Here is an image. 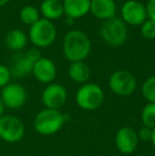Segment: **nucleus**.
<instances>
[{
  "label": "nucleus",
  "instance_id": "1",
  "mask_svg": "<svg viewBox=\"0 0 155 156\" xmlns=\"http://www.w3.org/2000/svg\"><path fill=\"white\" fill-rule=\"evenodd\" d=\"M91 51V41L88 35L81 30L66 33L63 41V54L70 63L84 62Z\"/></svg>",
  "mask_w": 155,
  "mask_h": 156
},
{
  "label": "nucleus",
  "instance_id": "2",
  "mask_svg": "<svg viewBox=\"0 0 155 156\" xmlns=\"http://www.w3.org/2000/svg\"><path fill=\"white\" fill-rule=\"evenodd\" d=\"M66 122V116L60 109L44 108L36 114L33 120L34 129L41 136L58 133Z\"/></svg>",
  "mask_w": 155,
  "mask_h": 156
},
{
  "label": "nucleus",
  "instance_id": "3",
  "mask_svg": "<svg viewBox=\"0 0 155 156\" xmlns=\"http://www.w3.org/2000/svg\"><path fill=\"white\" fill-rule=\"evenodd\" d=\"M104 91L96 83H85L81 85L76 94V103L83 111H95L104 102Z\"/></svg>",
  "mask_w": 155,
  "mask_h": 156
},
{
  "label": "nucleus",
  "instance_id": "4",
  "mask_svg": "<svg viewBox=\"0 0 155 156\" xmlns=\"http://www.w3.org/2000/svg\"><path fill=\"white\" fill-rule=\"evenodd\" d=\"M29 38L36 48H47L56 39V28L52 21L41 18L30 27Z\"/></svg>",
  "mask_w": 155,
  "mask_h": 156
},
{
  "label": "nucleus",
  "instance_id": "5",
  "mask_svg": "<svg viewBox=\"0 0 155 156\" xmlns=\"http://www.w3.org/2000/svg\"><path fill=\"white\" fill-rule=\"evenodd\" d=\"M101 38L112 47H119L128 39V28L121 18H111L105 20L100 28Z\"/></svg>",
  "mask_w": 155,
  "mask_h": 156
},
{
  "label": "nucleus",
  "instance_id": "6",
  "mask_svg": "<svg viewBox=\"0 0 155 156\" xmlns=\"http://www.w3.org/2000/svg\"><path fill=\"white\" fill-rule=\"evenodd\" d=\"M26 134L23 120L14 115H3L0 118V139L8 144H17Z\"/></svg>",
  "mask_w": 155,
  "mask_h": 156
},
{
  "label": "nucleus",
  "instance_id": "7",
  "mask_svg": "<svg viewBox=\"0 0 155 156\" xmlns=\"http://www.w3.org/2000/svg\"><path fill=\"white\" fill-rule=\"evenodd\" d=\"M108 87L117 96L129 97L136 90L137 81L128 70H117L110 76Z\"/></svg>",
  "mask_w": 155,
  "mask_h": 156
},
{
  "label": "nucleus",
  "instance_id": "8",
  "mask_svg": "<svg viewBox=\"0 0 155 156\" xmlns=\"http://www.w3.org/2000/svg\"><path fill=\"white\" fill-rule=\"evenodd\" d=\"M41 52L38 49H30L25 53H18L13 58L11 62V73L15 78H25L32 73L34 63L41 58Z\"/></svg>",
  "mask_w": 155,
  "mask_h": 156
},
{
  "label": "nucleus",
  "instance_id": "9",
  "mask_svg": "<svg viewBox=\"0 0 155 156\" xmlns=\"http://www.w3.org/2000/svg\"><path fill=\"white\" fill-rule=\"evenodd\" d=\"M0 99L8 108L19 109L27 102L28 94L23 85L18 83H10L2 88Z\"/></svg>",
  "mask_w": 155,
  "mask_h": 156
},
{
  "label": "nucleus",
  "instance_id": "10",
  "mask_svg": "<svg viewBox=\"0 0 155 156\" xmlns=\"http://www.w3.org/2000/svg\"><path fill=\"white\" fill-rule=\"evenodd\" d=\"M121 19L125 25L141 26L148 19L146 5L137 0H128L121 6Z\"/></svg>",
  "mask_w": 155,
  "mask_h": 156
},
{
  "label": "nucleus",
  "instance_id": "11",
  "mask_svg": "<svg viewBox=\"0 0 155 156\" xmlns=\"http://www.w3.org/2000/svg\"><path fill=\"white\" fill-rule=\"evenodd\" d=\"M68 98L67 89L58 83H51L41 93V102L45 108L60 109L65 105Z\"/></svg>",
  "mask_w": 155,
  "mask_h": 156
},
{
  "label": "nucleus",
  "instance_id": "12",
  "mask_svg": "<svg viewBox=\"0 0 155 156\" xmlns=\"http://www.w3.org/2000/svg\"><path fill=\"white\" fill-rule=\"evenodd\" d=\"M138 144L139 139L137 132L131 126L120 127L115 135V146L121 154H132L136 151Z\"/></svg>",
  "mask_w": 155,
  "mask_h": 156
},
{
  "label": "nucleus",
  "instance_id": "13",
  "mask_svg": "<svg viewBox=\"0 0 155 156\" xmlns=\"http://www.w3.org/2000/svg\"><path fill=\"white\" fill-rule=\"evenodd\" d=\"M32 73L38 82L48 85L53 83V81L55 80L58 69L53 61L41 56L34 63Z\"/></svg>",
  "mask_w": 155,
  "mask_h": 156
},
{
  "label": "nucleus",
  "instance_id": "14",
  "mask_svg": "<svg viewBox=\"0 0 155 156\" xmlns=\"http://www.w3.org/2000/svg\"><path fill=\"white\" fill-rule=\"evenodd\" d=\"M117 12V3L115 0H90V12L93 17L101 20L114 18Z\"/></svg>",
  "mask_w": 155,
  "mask_h": 156
},
{
  "label": "nucleus",
  "instance_id": "15",
  "mask_svg": "<svg viewBox=\"0 0 155 156\" xmlns=\"http://www.w3.org/2000/svg\"><path fill=\"white\" fill-rule=\"evenodd\" d=\"M63 9L67 18L76 20L86 16L90 12V0H64Z\"/></svg>",
  "mask_w": 155,
  "mask_h": 156
},
{
  "label": "nucleus",
  "instance_id": "16",
  "mask_svg": "<svg viewBox=\"0 0 155 156\" xmlns=\"http://www.w3.org/2000/svg\"><path fill=\"white\" fill-rule=\"evenodd\" d=\"M39 13L44 16L43 18L50 21L60 19L64 15L63 2L58 0H44L41 4Z\"/></svg>",
  "mask_w": 155,
  "mask_h": 156
},
{
  "label": "nucleus",
  "instance_id": "17",
  "mask_svg": "<svg viewBox=\"0 0 155 156\" xmlns=\"http://www.w3.org/2000/svg\"><path fill=\"white\" fill-rule=\"evenodd\" d=\"M68 76L78 84H85L90 78V68L84 62L70 63L68 67Z\"/></svg>",
  "mask_w": 155,
  "mask_h": 156
},
{
  "label": "nucleus",
  "instance_id": "18",
  "mask_svg": "<svg viewBox=\"0 0 155 156\" xmlns=\"http://www.w3.org/2000/svg\"><path fill=\"white\" fill-rule=\"evenodd\" d=\"M28 37L23 30H11L5 36V46L13 51H20L26 47Z\"/></svg>",
  "mask_w": 155,
  "mask_h": 156
},
{
  "label": "nucleus",
  "instance_id": "19",
  "mask_svg": "<svg viewBox=\"0 0 155 156\" xmlns=\"http://www.w3.org/2000/svg\"><path fill=\"white\" fill-rule=\"evenodd\" d=\"M19 18L21 23L31 27L41 19V13L34 5H25L19 12Z\"/></svg>",
  "mask_w": 155,
  "mask_h": 156
},
{
  "label": "nucleus",
  "instance_id": "20",
  "mask_svg": "<svg viewBox=\"0 0 155 156\" xmlns=\"http://www.w3.org/2000/svg\"><path fill=\"white\" fill-rule=\"evenodd\" d=\"M141 121H143V126L154 129L155 127V104L154 103H149L143 106L141 111Z\"/></svg>",
  "mask_w": 155,
  "mask_h": 156
},
{
  "label": "nucleus",
  "instance_id": "21",
  "mask_svg": "<svg viewBox=\"0 0 155 156\" xmlns=\"http://www.w3.org/2000/svg\"><path fill=\"white\" fill-rule=\"evenodd\" d=\"M141 94L149 103L155 104V74L148 78L141 85Z\"/></svg>",
  "mask_w": 155,
  "mask_h": 156
},
{
  "label": "nucleus",
  "instance_id": "22",
  "mask_svg": "<svg viewBox=\"0 0 155 156\" xmlns=\"http://www.w3.org/2000/svg\"><path fill=\"white\" fill-rule=\"evenodd\" d=\"M140 33L143 38L154 39L155 38V21L151 19H147L140 26Z\"/></svg>",
  "mask_w": 155,
  "mask_h": 156
},
{
  "label": "nucleus",
  "instance_id": "23",
  "mask_svg": "<svg viewBox=\"0 0 155 156\" xmlns=\"http://www.w3.org/2000/svg\"><path fill=\"white\" fill-rule=\"evenodd\" d=\"M12 73L8 66L0 64V88H3L8 84H10Z\"/></svg>",
  "mask_w": 155,
  "mask_h": 156
},
{
  "label": "nucleus",
  "instance_id": "24",
  "mask_svg": "<svg viewBox=\"0 0 155 156\" xmlns=\"http://www.w3.org/2000/svg\"><path fill=\"white\" fill-rule=\"evenodd\" d=\"M137 136H138L139 141H150L152 137V129L143 125L137 131Z\"/></svg>",
  "mask_w": 155,
  "mask_h": 156
},
{
  "label": "nucleus",
  "instance_id": "25",
  "mask_svg": "<svg viewBox=\"0 0 155 156\" xmlns=\"http://www.w3.org/2000/svg\"><path fill=\"white\" fill-rule=\"evenodd\" d=\"M146 11H147L148 19L155 21V0H148L146 4Z\"/></svg>",
  "mask_w": 155,
  "mask_h": 156
},
{
  "label": "nucleus",
  "instance_id": "26",
  "mask_svg": "<svg viewBox=\"0 0 155 156\" xmlns=\"http://www.w3.org/2000/svg\"><path fill=\"white\" fill-rule=\"evenodd\" d=\"M4 111H5V106H4L3 102H2L1 99H0V118L4 115Z\"/></svg>",
  "mask_w": 155,
  "mask_h": 156
},
{
  "label": "nucleus",
  "instance_id": "27",
  "mask_svg": "<svg viewBox=\"0 0 155 156\" xmlns=\"http://www.w3.org/2000/svg\"><path fill=\"white\" fill-rule=\"evenodd\" d=\"M151 144H152V146L154 147V149H155V127L154 129H152V137H151Z\"/></svg>",
  "mask_w": 155,
  "mask_h": 156
},
{
  "label": "nucleus",
  "instance_id": "28",
  "mask_svg": "<svg viewBox=\"0 0 155 156\" xmlns=\"http://www.w3.org/2000/svg\"><path fill=\"white\" fill-rule=\"evenodd\" d=\"M10 1V0H0V6H3V5H5L8 2Z\"/></svg>",
  "mask_w": 155,
  "mask_h": 156
},
{
  "label": "nucleus",
  "instance_id": "29",
  "mask_svg": "<svg viewBox=\"0 0 155 156\" xmlns=\"http://www.w3.org/2000/svg\"><path fill=\"white\" fill-rule=\"evenodd\" d=\"M58 1H62V2H63V1H64V0H58Z\"/></svg>",
  "mask_w": 155,
  "mask_h": 156
}]
</instances>
